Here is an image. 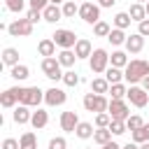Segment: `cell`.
I'll return each instance as SVG.
<instances>
[{
	"label": "cell",
	"instance_id": "6da1fadb",
	"mask_svg": "<svg viewBox=\"0 0 149 149\" xmlns=\"http://www.w3.org/2000/svg\"><path fill=\"white\" fill-rule=\"evenodd\" d=\"M147 74H149V61L135 58V61H130V63L123 68V79H126L130 86H135L137 81H142Z\"/></svg>",
	"mask_w": 149,
	"mask_h": 149
},
{
	"label": "cell",
	"instance_id": "7a4b0ae2",
	"mask_svg": "<svg viewBox=\"0 0 149 149\" xmlns=\"http://www.w3.org/2000/svg\"><path fill=\"white\" fill-rule=\"evenodd\" d=\"M42 100H44V91H42L40 86H28V88H23V86H21L19 105H26V107H37Z\"/></svg>",
	"mask_w": 149,
	"mask_h": 149
},
{
	"label": "cell",
	"instance_id": "3957f363",
	"mask_svg": "<svg viewBox=\"0 0 149 149\" xmlns=\"http://www.w3.org/2000/svg\"><path fill=\"white\" fill-rule=\"evenodd\" d=\"M107 107H109V100L105 95H98V93H86L84 95V109L86 112L100 114V112H107Z\"/></svg>",
	"mask_w": 149,
	"mask_h": 149
},
{
	"label": "cell",
	"instance_id": "277c9868",
	"mask_svg": "<svg viewBox=\"0 0 149 149\" xmlns=\"http://www.w3.org/2000/svg\"><path fill=\"white\" fill-rule=\"evenodd\" d=\"M88 65H91V70H93L95 74L105 72V70L109 68V56H107V51H105V49H93V54H91V58H88Z\"/></svg>",
	"mask_w": 149,
	"mask_h": 149
},
{
	"label": "cell",
	"instance_id": "5b68a950",
	"mask_svg": "<svg viewBox=\"0 0 149 149\" xmlns=\"http://www.w3.org/2000/svg\"><path fill=\"white\" fill-rule=\"evenodd\" d=\"M79 19L86 21V23H91V26H95L100 21V5H95V2L79 5Z\"/></svg>",
	"mask_w": 149,
	"mask_h": 149
},
{
	"label": "cell",
	"instance_id": "8992f818",
	"mask_svg": "<svg viewBox=\"0 0 149 149\" xmlns=\"http://www.w3.org/2000/svg\"><path fill=\"white\" fill-rule=\"evenodd\" d=\"M51 40H54L56 47H61V49H72V47L77 44V35H74L72 30H68V28H58V30L51 35Z\"/></svg>",
	"mask_w": 149,
	"mask_h": 149
},
{
	"label": "cell",
	"instance_id": "52a82bcc",
	"mask_svg": "<svg viewBox=\"0 0 149 149\" xmlns=\"http://www.w3.org/2000/svg\"><path fill=\"white\" fill-rule=\"evenodd\" d=\"M7 33H9L12 37H28V35L33 33V23H30L28 19H16V21H12V23L7 26Z\"/></svg>",
	"mask_w": 149,
	"mask_h": 149
},
{
	"label": "cell",
	"instance_id": "ba28073f",
	"mask_svg": "<svg viewBox=\"0 0 149 149\" xmlns=\"http://www.w3.org/2000/svg\"><path fill=\"white\" fill-rule=\"evenodd\" d=\"M61 63H58V58H44L42 61V72H44V77H49V79H54V81H58V79H63V72H61Z\"/></svg>",
	"mask_w": 149,
	"mask_h": 149
},
{
	"label": "cell",
	"instance_id": "9c48e42d",
	"mask_svg": "<svg viewBox=\"0 0 149 149\" xmlns=\"http://www.w3.org/2000/svg\"><path fill=\"white\" fill-rule=\"evenodd\" d=\"M126 98H128L135 107H147V102H149V91H144L142 86H130L128 93H126Z\"/></svg>",
	"mask_w": 149,
	"mask_h": 149
},
{
	"label": "cell",
	"instance_id": "30bf717a",
	"mask_svg": "<svg viewBox=\"0 0 149 149\" xmlns=\"http://www.w3.org/2000/svg\"><path fill=\"white\" fill-rule=\"evenodd\" d=\"M65 100H68V93H65L63 88L51 86V88H47V91H44V102H47L49 107H58V105H63Z\"/></svg>",
	"mask_w": 149,
	"mask_h": 149
},
{
	"label": "cell",
	"instance_id": "8fae6325",
	"mask_svg": "<svg viewBox=\"0 0 149 149\" xmlns=\"http://www.w3.org/2000/svg\"><path fill=\"white\" fill-rule=\"evenodd\" d=\"M107 112H109V116H112L114 121H126V119L130 116V114H128V105H126L123 100H109Z\"/></svg>",
	"mask_w": 149,
	"mask_h": 149
},
{
	"label": "cell",
	"instance_id": "7c38bea8",
	"mask_svg": "<svg viewBox=\"0 0 149 149\" xmlns=\"http://www.w3.org/2000/svg\"><path fill=\"white\" fill-rule=\"evenodd\" d=\"M19 95H21V86L5 88L2 95H0V105H2V107H14V105L19 102Z\"/></svg>",
	"mask_w": 149,
	"mask_h": 149
},
{
	"label": "cell",
	"instance_id": "4fadbf2b",
	"mask_svg": "<svg viewBox=\"0 0 149 149\" xmlns=\"http://www.w3.org/2000/svg\"><path fill=\"white\" fill-rule=\"evenodd\" d=\"M77 126H79L77 112H63V114H61V128H63L65 133H74Z\"/></svg>",
	"mask_w": 149,
	"mask_h": 149
},
{
	"label": "cell",
	"instance_id": "5bb4252c",
	"mask_svg": "<svg viewBox=\"0 0 149 149\" xmlns=\"http://www.w3.org/2000/svg\"><path fill=\"white\" fill-rule=\"evenodd\" d=\"M142 47H144V37H142L140 33H133V35L126 40V49H128L130 54H140Z\"/></svg>",
	"mask_w": 149,
	"mask_h": 149
},
{
	"label": "cell",
	"instance_id": "9a60e30c",
	"mask_svg": "<svg viewBox=\"0 0 149 149\" xmlns=\"http://www.w3.org/2000/svg\"><path fill=\"white\" fill-rule=\"evenodd\" d=\"M74 54H77V58H91V54H93V47H91V42L88 40H77V44H74Z\"/></svg>",
	"mask_w": 149,
	"mask_h": 149
},
{
	"label": "cell",
	"instance_id": "2e32d148",
	"mask_svg": "<svg viewBox=\"0 0 149 149\" xmlns=\"http://www.w3.org/2000/svg\"><path fill=\"white\" fill-rule=\"evenodd\" d=\"M47 123H49V112H44V109H40V107H37V112H33L30 126H33L35 130H40V128H44Z\"/></svg>",
	"mask_w": 149,
	"mask_h": 149
},
{
	"label": "cell",
	"instance_id": "e0dca14e",
	"mask_svg": "<svg viewBox=\"0 0 149 149\" xmlns=\"http://www.w3.org/2000/svg\"><path fill=\"white\" fill-rule=\"evenodd\" d=\"M42 16H44V21H47V23H56V21H61L63 9H61L58 5H49V7L42 12Z\"/></svg>",
	"mask_w": 149,
	"mask_h": 149
},
{
	"label": "cell",
	"instance_id": "ac0fdd59",
	"mask_svg": "<svg viewBox=\"0 0 149 149\" xmlns=\"http://www.w3.org/2000/svg\"><path fill=\"white\" fill-rule=\"evenodd\" d=\"M37 51H40V56L51 58V56H56V42H54V40H42V42L37 44Z\"/></svg>",
	"mask_w": 149,
	"mask_h": 149
},
{
	"label": "cell",
	"instance_id": "d6986e66",
	"mask_svg": "<svg viewBox=\"0 0 149 149\" xmlns=\"http://www.w3.org/2000/svg\"><path fill=\"white\" fill-rule=\"evenodd\" d=\"M12 116H14V121L21 126V123H30L33 112H28V107H26V105H19V107L14 109V114H12Z\"/></svg>",
	"mask_w": 149,
	"mask_h": 149
},
{
	"label": "cell",
	"instance_id": "ffe728a7",
	"mask_svg": "<svg viewBox=\"0 0 149 149\" xmlns=\"http://www.w3.org/2000/svg\"><path fill=\"white\" fill-rule=\"evenodd\" d=\"M128 14H130V19H133V21L142 23V21L147 19V7H144V5H140V2H135V5H130Z\"/></svg>",
	"mask_w": 149,
	"mask_h": 149
},
{
	"label": "cell",
	"instance_id": "44dd1931",
	"mask_svg": "<svg viewBox=\"0 0 149 149\" xmlns=\"http://www.w3.org/2000/svg\"><path fill=\"white\" fill-rule=\"evenodd\" d=\"M109 81L105 79V77H98V79H93L91 81V93H98V95H102V93H109Z\"/></svg>",
	"mask_w": 149,
	"mask_h": 149
},
{
	"label": "cell",
	"instance_id": "7402d4cb",
	"mask_svg": "<svg viewBox=\"0 0 149 149\" xmlns=\"http://www.w3.org/2000/svg\"><path fill=\"white\" fill-rule=\"evenodd\" d=\"M2 63H5V65H9V68L19 65V51H16L14 47H7V49L2 51Z\"/></svg>",
	"mask_w": 149,
	"mask_h": 149
},
{
	"label": "cell",
	"instance_id": "603a6c76",
	"mask_svg": "<svg viewBox=\"0 0 149 149\" xmlns=\"http://www.w3.org/2000/svg\"><path fill=\"white\" fill-rule=\"evenodd\" d=\"M74 61H77V54H74L72 49H63V51L58 54V63H61L63 68H72Z\"/></svg>",
	"mask_w": 149,
	"mask_h": 149
},
{
	"label": "cell",
	"instance_id": "cb8c5ba5",
	"mask_svg": "<svg viewBox=\"0 0 149 149\" xmlns=\"http://www.w3.org/2000/svg\"><path fill=\"white\" fill-rule=\"evenodd\" d=\"M93 123H88V121H79V126H77V130H74V135L77 137H81V140H88V137H93Z\"/></svg>",
	"mask_w": 149,
	"mask_h": 149
},
{
	"label": "cell",
	"instance_id": "d4e9b609",
	"mask_svg": "<svg viewBox=\"0 0 149 149\" xmlns=\"http://www.w3.org/2000/svg\"><path fill=\"white\" fill-rule=\"evenodd\" d=\"M105 79L109 81V84H121V79H123V72H121V68H107L105 70Z\"/></svg>",
	"mask_w": 149,
	"mask_h": 149
},
{
	"label": "cell",
	"instance_id": "484cf974",
	"mask_svg": "<svg viewBox=\"0 0 149 149\" xmlns=\"http://www.w3.org/2000/svg\"><path fill=\"white\" fill-rule=\"evenodd\" d=\"M93 142H98L100 147L107 144V142H112V130H109V128H98V130L93 133Z\"/></svg>",
	"mask_w": 149,
	"mask_h": 149
},
{
	"label": "cell",
	"instance_id": "4316f807",
	"mask_svg": "<svg viewBox=\"0 0 149 149\" xmlns=\"http://www.w3.org/2000/svg\"><path fill=\"white\" fill-rule=\"evenodd\" d=\"M130 14L128 12H119L116 16H114V28H119V30H126L128 26H130Z\"/></svg>",
	"mask_w": 149,
	"mask_h": 149
},
{
	"label": "cell",
	"instance_id": "83f0119b",
	"mask_svg": "<svg viewBox=\"0 0 149 149\" xmlns=\"http://www.w3.org/2000/svg\"><path fill=\"white\" fill-rule=\"evenodd\" d=\"M107 40L114 44V47H119V44H126V40H128V35L123 33V30H119V28H112V33L107 35Z\"/></svg>",
	"mask_w": 149,
	"mask_h": 149
},
{
	"label": "cell",
	"instance_id": "f1b7e54d",
	"mask_svg": "<svg viewBox=\"0 0 149 149\" xmlns=\"http://www.w3.org/2000/svg\"><path fill=\"white\" fill-rule=\"evenodd\" d=\"M9 74H12V79L23 81V79H28L30 70H28V65H21V63H19V65H14V68H12V72H9Z\"/></svg>",
	"mask_w": 149,
	"mask_h": 149
},
{
	"label": "cell",
	"instance_id": "f546056e",
	"mask_svg": "<svg viewBox=\"0 0 149 149\" xmlns=\"http://www.w3.org/2000/svg\"><path fill=\"white\" fill-rule=\"evenodd\" d=\"M19 144H21V149H37V137H35V133H23L21 140H19Z\"/></svg>",
	"mask_w": 149,
	"mask_h": 149
},
{
	"label": "cell",
	"instance_id": "4dcf8cb0",
	"mask_svg": "<svg viewBox=\"0 0 149 149\" xmlns=\"http://www.w3.org/2000/svg\"><path fill=\"white\" fill-rule=\"evenodd\" d=\"M109 63H112V68H126L128 65V56L123 51H114L109 56Z\"/></svg>",
	"mask_w": 149,
	"mask_h": 149
},
{
	"label": "cell",
	"instance_id": "1f68e13d",
	"mask_svg": "<svg viewBox=\"0 0 149 149\" xmlns=\"http://www.w3.org/2000/svg\"><path fill=\"white\" fill-rule=\"evenodd\" d=\"M133 142H135V144L149 142V123H144L140 130H133Z\"/></svg>",
	"mask_w": 149,
	"mask_h": 149
},
{
	"label": "cell",
	"instance_id": "d6a6232c",
	"mask_svg": "<svg viewBox=\"0 0 149 149\" xmlns=\"http://www.w3.org/2000/svg\"><path fill=\"white\" fill-rule=\"evenodd\" d=\"M109 93H112V100H123L126 93H128V88L123 84H112L109 86Z\"/></svg>",
	"mask_w": 149,
	"mask_h": 149
},
{
	"label": "cell",
	"instance_id": "836d02e7",
	"mask_svg": "<svg viewBox=\"0 0 149 149\" xmlns=\"http://www.w3.org/2000/svg\"><path fill=\"white\" fill-rule=\"evenodd\" d=\"M112 33V28H109V23H105V21H98L95 26H93V35H98V37H107Z\"/></svg>",
	"mask_w": 149,
	"mask_h": 149
},
{
	"label": "cell",
	"instance_id": "e575fe53",
	"mask_svg": "<svg viewBox=\"0 0 149 149\" xmlns=\"http://www.w3.org/2000/svg\"><path fill=\"white\" fill-rule=\"evenodd\" d=\"M109 123H112L109 112H100V114H95V128H109Z\"/></svg>",
	"mask_w": 149,
	"mask_h": 149
},
{
	"label": "cell",
	"instance_id": "d590c367",
	"mask_svg": "<svg viewBox=\"0 0 149 149\" xmlns=\"http://www.w3.org/2000/svg\"><path fill=\"white\" fill-rule=\"evenodd\" d=\"M142 126H144V121H142V116H137V114H133V116L126 119V128H128V130H140Z\"/></svg>",
	"mask_w": 149,
	"mask_h": 149
},
{
	"label": "cell",
	"instance_id": "8d00e7d4",
	"mask_svg": "<svg viewBox=\"0 0 149 149\" xmlns=\"http://www.w3.org/2000/svg\"><path fill=\"white\" fill-rule=\"evenodd\" d=\"M61 9H63V16H68V19H70V16H74V14H79V7H77L72 0H65Z\"/></svg>",
	"mask_w": 149,
	"mask_h": 149
},
{
	"label": "cell",
	"instance_id": "74e56055",
	"mask_svg": "<svg viewBox=\"0 0 149 149\" xmlns=\"http://www.w3.org/2000/svg\"><path fill=\"white\" fill-rule=\"evenodd\" d=\"M63 81H65V86H77L79 84V74L74 70H68V72H63Z\"/></svg>",
	"mask_w": 149,
	"mask_h": 149
},
{
	"label": "cell",
	"instance_id": "f35d334b",
	"mask_svg": "<svg viewBox=\"0 0 149 149\" xmlns=\"http://www.w3.org/2000/svg\"><path fill=\"white\" fill-rule=\"evenodd\" d=\"M109 130H112V135H123L128 128H126V121H114V119H112V123H109Z\"/></svg>",
	"mask_w": 149,
	"mask_h": 149
},
{
	"label": "cell",
	"instance_id": "ab89813d",
	"mask_svg": "<svg viewBox=\"0 0 149 149\" xmlns=\"http://www.w3.org/2000/svg\"><path fill=\"white\" fill-rule=\"evenodd\" d=\"M65 147H68L65 137H51L49 140V149H65Z\"/></svg>",
	"mask_w": 149,
	"mask_h": 149
},
{
	"label": "cell",
	"instance_id": "60d3db41",
	"mask_svg": "<svg viewBox=\"0 0 149 149\" xmlns=\"http://www.w3.org/2000/svg\"><path fill=\"white\" fill-rule=\"evenodd\" d=\"M5 7L9 12H21L23 9V0H5Z\"/></svg>",
	"mask_w": 149,
	"mask_h": 149
},
{
	"label": "cell",
	"instance_id": "b9f144b4",
	"mask_svg": "<svg viewBox=\"0 0 149 149\" xmlns=\"http://www.w3.org/2000/svg\"><path fill=\"white\" fill-rule=\"evenodd\" d=\"M49 5H51V0H30V9H40V12H44Z\"/></svg>",
	"mask_w": 149,
	"mask_h": 149
},
{
	"label": "cell",
	"instance_id": "7bdbcfd3",
	"mask_svg": "<svg viewBox=\"0 0 149 149\" xmlns=\"http://www.w3.org/2000/svg\"><path fill=\"white\" fill-rule=\"evenodd\" d=\"M26 19H28L30 23H37V21H40V19H44V16H42V12H40V9H28V16H26Z\"/></svg>",
	"mask_w": 149,
	"mask_h": 149
},
{
	"label": "cell",
	"instance_id": "ee69618b",
	"mask_svg": "<svg viewBox=\"0 0 149 149\" xmlns=\"http://www.w3.org/2000/svg\"><path fill=\"white\" fill-rule=\"evenodd\" d=\"M2 149H21V144H19V140L7 137V140H2Z\"/></svg>",
	"mask_w": 149,
	"mask_h": 149
},
{
	"label": "cell",
	"instance_id": "f6af8a7d",
	"mask_svg": "<svg viewBox=\"0 0 149 149\" xmlns=\"http://www.w3.org/2000/svg\"><path fill=\"white\" fill-rule=\"evenodd\" d=\"M137 33L142 37H149V19H144L142 23H137Z\"/></svg>",
	"mask_w": 149,
	"mask_h": 149
},
{
	"label": "cell",
	"instance_id": "bcb514c9",
	"mask_svg": "<svg viewBox=\"0 0 149 149\" xmlns=\"http://www.w3.org/2000/svg\"><path fill=\"white\" fill-rule=\"evenodd\" d=\"M114 2H116V0H98V5H100V7H112Z\"/></svg>",
	"mask_w": 149,
	"mask_h": 149
},
{
	"label": "cell",
	"instance_id": "7dc6e473",
	"mask_svg": "<svg viewBox=\"0 0 149 149\" xmlns=\"http://www.w3.org/2000/svg\"><path fill=\"white\" fill-rule=\"evenodd\" d=\"M102 149H121L116 142H107V144H102Z\"/></svg>",
	"mask_w": 149,
	"mask_h": 149
},
{
	"label": "cell",
	"instance_id": "c3c4849f",
	"mask_svg": "<svg viewBox=\"0 0 149 149\" xmlns=\"http://www.w3.org/2000/svg\"><path fill=\"white\" fill-rule=\"evenodd\" d=\"M121 149H140V144H135V142H128V144H123Z\"/></svg>",
	"mask_w": 149,
	"mask_h": 149
},
{
	"label": "cell",
	"instance_id": "681fc988",
	"mask_svg": "<svg viewBox=\"0 0 149 149\" xmlns=\"http://www.w3.org/2000/svg\"><path fill=\"white\" fill-rule=\"evenodd\" d=\"M142 88H144V91H149V74L142 79Z\"/></svg>",
	"mask_w": 149,
	"mask_h": 149
},
{
	"label": "cell",
	"instance_id": "f907efd6",
	"mask_svg": "<svg viewBox=\"0 0 149 149\" xmlns=\"http://www.w3.org/2000/svg\"><path fill=\"white\" fill-rule=\"evenodd\" d=\"M140 149H149V142H142V144H140Z\"/></svg>",
	"mask_w": 149,
	"mask_h": 149
},
{
	"label": "cell",
	"instance_id": "816d5d0a",
	"mask_svg": "<svg viewBox=\"0 0 149 149\" xmlns=\"http://www.w3.org/2000/svg\"><path fill=\"white\" fill-rule=\"evenodd\" d=\"M61 2H65V0H51V5H61Z\"/></svg>",
	"mask_w": 149,
	"mask_h": 149
},
{
	"label": "cell",
	"instance_id": "f5cc1de1",
	"mask_svg": "<svg viewBox=\"0 0 149 149\" xmlns=\"http://www.w3.org/2000/svg\"><path fill=\"white\" fill-rule=\"evenodd\" d=\"M135 2H140V5H142V2H144V5H147V2H149V0H135Z\"/></svg>",
	"mask_w": 149,
	"mask_h": 149
},
{
	"label": "cell",
	"instance_id": "db71d44e",
	"mask_svg": "<svg viewBox=\"0 0 149 149\" xmlns=\"http://www.w3.org/2000/svg\"><path fill=\"white\" fill-rule=\"evenodd\" d=\"M144 7H147V16H149V2H147V5H144Z\"/></svg>",
	"mask_w": 149,
	"mask_h": 149
},
{
	"label": "cell",
	"instance_id": "11a10c76",
	"mask_svg": "<svg viewBox=\"0 0 149 149\" xmlns=\"http://www.w3.org/2000/svg\"><path fill=\"white\" fill-rule=\"evenodd\" d=\"M84 149H91V147H84Z\"/></svg>",
	"mask_w": 149,
	"mask_h": 149
}]
</instances>
